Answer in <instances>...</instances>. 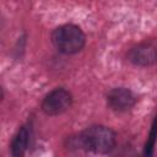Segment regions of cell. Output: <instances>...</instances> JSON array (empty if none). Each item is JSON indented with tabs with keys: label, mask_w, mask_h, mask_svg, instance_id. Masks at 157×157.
I'll list each match as a JSON object with an SVG mask.
<instances>
[{
	"label": "cell",
	"mask_w": 157,
	"mask_h": 157,
	"mask_svg": "<svg viewBox=\"0 0 157 157\" xmlns=\"http://www.w3.org/2000/svg\"><path fill=\"white\" fill-rule=\"evenodd\" d=\"M153 146H155V129L151 130V135H150L148 142L146 144V147H145V155L151 156L152 152H153Z\"/></svg>",
	"instance_id": "obj_7"
},
{
	"label": "cell",
	"mask_w": 157,
	"mask_h": 157,
	"mask_svg": "<svg viewBox=\"0 0 157 157\" xmlns=\"http://www.w3.org/2000/svg\"><path fill=\"white\" fill-rule=\"evenodd\" d=\"M52 42L60 53L75 54L83 48L86 38L80 27L75 25H63L54 29Z\"/></svg>",
	"instance_id": "obj_2"
},
{
	"label": "cell",
	"mask_w": 157,
	"mask_h": 157,
	"mask_svg": "<svg viewBox=\"0 0 157 157\" xmlns=\"http://www.w3.org/2000/svg\"><path fill=\"white\" fill-rule=\"evenodd\" d=\"M29 140H31V128L27 125L21 126L20 130L17 131V134L15 135L12 144H11L12 155L13 156H22L29 145Z\"/></svg>",
	"instance_id": "obj_6"
},
{
	"label": "cell",
	"mask_w": 157,
	"mask_h": 157,
	"mask_svg": "<svg viewBox=\"0 0 157 157\" xmlns=\"http://www.w3.org/2000/svg\"><path fill=\"white\" fill-rule=\"evenodd\" d=\"M77 147L96 153H108L115 146V134L107 126L94 125L85 129L77 137L72 139Z\"/></svg>",
	"instance_id": "obj_1"
},
{
	"label": "cell",
	"mask_w": 157,
	"mask_h": 157,
	"mask_svg": "<svg viewBox=\"0 0 157 157\" xmlns=\"http://www.w3.org/2000/svg\"><path fill=\"white\" fill-rule=\"evenodd\" d=\"M128 58L135 65H140V66L150 65L156 59V49H155V45L153 44H150V43H144V44H140L137 47H134L129 52Z\"/></svg>",
	"instance_id": "obj_5"
},
{
	"label": "cell",
	"mask_w": 157,
	"mask_h": 157,
	"mask_svg": "<svg viewBox=\"0 0 157 157\" xmlns=\"http://www.w3.org/2000/svg\"><path fill=\"white\" fill-rule=\"evenodd\" d=\"M71 103L72 96L69 91L64 88H55L44 97L42 109L48 115H58L67 110L71 107Z\"/></svg>",
	"instance_id": "obj_3"
},
{
	"label": "cell",
	"mask_w": 157,
	"mask_h": 157,
	"mask_svg": "<svg viewBox=\"0 0 157 157\" xmlns=\"http://www.w3.org/2000/svg\"><path fill=\"white\" fill-rule=\"evenodd\" d=\"M2 97H4V92H2V88L0 87V102H1V99H2Z\"/></svg>",
	"instance_id": "obj_8"
},
{
	"label": "cell",
	"mask_w": 157,
	"mask_h": 157,
	"mask_svg": "<svg viewBox=\"0 0 157 157\" xmlns=\"http://www.w3.org/2000/svg\"><path fill=\"white\" fill-rule=\"evenodd\" d=\"M136 98L134 93L125 87L113 88L107 96L108 105L115 112H125L134 107Z\"/></svg>",
	"instance_id": "obj_4"
}]
</instances>
